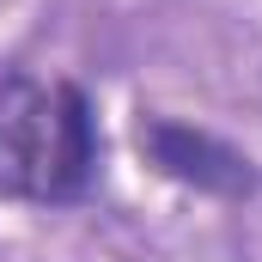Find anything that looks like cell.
I'll use <instances>...</instances> for the list:
<instances>
[{"label":"cell","instance_id":"6da1fadb","mask_svg":"<svg viewBox=\"0 0 262 262\" xmlns=\"http://www.w3.org/2000/svg\"><path fill=\"white\" fill-rule=\"evenodd\" d=\"M98 183V116L79 85L12 73L0 79V195L61 207Z\"/></svg>","mask_w":262,"mask_h":262},{"label":"cell","instance_id":"7a4b0ae2","mask_svg":"<svg viewBox=\"0 0 262 262\" xmlns=\"http://www.w3.org/2000/svg\"><path fill=\"white\" fill-rule=\"evenodd\" d=\"M140 152H146L165 177L195 183V189H220V195H232V189L250 183L244 152H232L226 140L189 128V122H171V116H146V122H140Z\"/></svg>","mask_w":262,"mask_h":262}]
</instances>
